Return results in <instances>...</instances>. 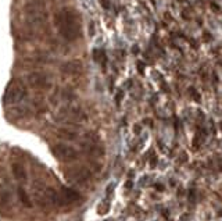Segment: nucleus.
<instances>
[{
    "label": "nucleus",
    "mask_w": 222,
    "mask_h": 221,
    "mask_svg": "<svg viewBox=\"0 0 222 221\" xmlns=\"http://www.w3.org/2000/svg\"><path fill=\"white\" fill-rule=\"evenodd\" d=\"M54 24L59 28L60 35L65 41L72 42L81 36V21L72 9L64 7L59 10L54 14Z\"/></svg>",
    "instance_id": "f257e3e1"
},
{
    "label": "nucleus",
    "mask_w": 222,
    "mask_h": 221,
    "mask_svg": "<svg viewBox=\"0 0 222 221\" xmlns=\"http://www.w3.org/2000/svg\"><path fill=\"white\" fill-rule=\"evenodd\" d=\"M27 24L31 27L36 28L45 24L47 20V11H46V4L43 0H31L28 1L24 7Z\"/></svg>",
    "instance_id": "f03ea898"
},
{
    "label": "nucleus",
    "mask_w": 222,
    "mask_h": 221,
    "mask_svg": "<svg viewBox=\"0 0 222 221\" xmlns=\"http://www.w3.org/2000/svg\"><path fill=\"white\" fill-rule=\"evenodd\" d=\"M27 97H28L27 85H25L22 81L15 79V81H13V82L7 86V89H6L4 103L7 106H15V104L22 103Z\"/></svg>",
    "instance_id": "7ed1b4c3"
},
{
    "label": "nucleus",
    "mask_w": 222,
    "mask_h": 221,
    "mask_svg": "<svg viewBox=\"0 0 222 221\" xmlns=\"http://www.w3.org/2000/svg\"><path fill=\"white\" fill-rule=\"evenodd\" d=\"M82 152L86 156L101 157L104 154V146L97 135L93 132H87L83 135L82 139Z\"/></svg>",
    "instance_id": "20e7f679"
},
{
    "label": "nucleus",
    "mask_w": 222,
    "mask_h": 221,
    "mask_svg": "<svg viewBox=\"0 0 222 221\" xmlns=\"http://www.w3.org/2000/svg\"><path fill=\"white\" fill-rule=\"evenodd\" d=\"M51 152L54 154V157L57 160L63 161V163H71V161L78 160V154L77 149H74L72 146L69 145H65V143H57L51 147Z\"/></svg>",
    "instance_id": "39448f33"
},
{
    "label": "nucleus",
    "mask_w": 222,
    "mask_h": 221,
    "mask_svg": "<svg viewBox=\"0 0 222 221\" xmlns=\"http://www.w3.org/2000/svg\"><path fill=\"white\" fill-rule=\"evenodd\" d=\"M92 175H93V172L87 167H72V168H68L65 171V178L78 185L86 184L92 178Z\"/></svg>",
    "instance_id": "423d86ee"
},
{
    "label": "nucleus",
    "mask_w": 222,
    "mask_h": 221,
    "mask_svg": "<svg viewBox=\"0 0 222 221\" xmlns=\"http://www.w3.org/2000/svg\"><path fill=\"white\" fill-rule=\"evenodd\" d=\"M28 83H29V86L35 88V89H42V91H49L53 85L50 75L47 72H43V71H35V72L29 74Z\"/></svg>",
    "instance_id": "0eeeda50"
},
{
    "label": "nucleus",
    "mask_w": 222,
    "mask_h": 221,
    "mask_svg": "<svg viewBox=\"0 0 222 221\" xmlns=\"http://www.w3.org/2000/svg\"><path fill=\"white\" fill-rule=\"evenodd\" d=\"M61 72L65 75H79L83 71V63L81 60H69L61 65Z\"/></svg>",
    "instance_id": "6e6552de"
},
{
    "label": "nucleus",
    "mask_w": 222,
    "mask_h": 221,
    "mask_svg": "<svg viewBox=\"0 0 222 221\" xmlns=\"http://www.w3.org/2000/svg\"><path fill=\"white\" fill-rule=\"evenodd\" d=\"M60 193H61V198H63L65 204L74 203V202H77V200L81 199V193L77 192V191L72 189V188H63L61 191H60Z\"/></svg>",
    "instance_id": "1a4fd4ad"
},
{
    "label": "nucleus",
    "mask_w": 222,
    "mask_h": 221,
    "mask_svg": "<svg viewBox=\"0 0 222 221\" xmlns=\"http://www.w3.org/2000/svg\"><path fill=\"white\" fill-rule=\"evenodd\" d=\"M11 171H13L14 178L17 181H25L27 180V168L24 167V164L15 161L11 164Z\"/></svg>",
    "instance_id": "9d476101"
},
{
    "label": "nucleus",
    "mask_w": 222,
    "mask_h": 221,
    "mask_svg": "<svg viewBox=\"0 0 222 221\" xmlns=\"http://www.w3.org/2000/svg\"><path fill=\"white\" fill-rule=\"evenodd\" d=\"M56 135L61 139H65V141H75L78 139V132L72 128H59L56 131Z\"/></svg>",
    "instance_id": "9b49d317"
},
{
    "label": "nucleus",
    "mask_w": 222,
    "mask_h": 221,
    "mask_svg": "<svg viewBox=\"0 0 222 221\" xmlns=\"http://www.w3.org/2000/svg\"><path fill=\"white\" fill-rule=\"evenodd\" d=\"M17 195H18L20 202L22 203L25 207H32V206H33V203H32L31 198H29V195L27 193V191H25L24 188H21V186H20V188L17 189Z\"/></svg>",
    "instance_id": "f8f14e48"
},
{
    "label": "nucleus",
    "mask_w": 222,
    "mask_h": 221,
    "mask_svg": "<svg viewBox=\"0 0 222 221\" xmlns=\"http://www.w3.org/2000/svg\"><path fill=\"white\" fill-rule=\"evenodd\" d=\"M61 97H63L64 100L72 101L74 99H75V93H74L71 89H65V91H63V93H61Z\"/></svg>",
    "instance_id": "ddd939ff"
},
{
    "label": "nucleus",
    "mask_w": 222,
    "mask_h": 221,
    "mask_svg": "<svg viewBox=\"0 0 222 221\" xmlns=\"http://www.w3.org/2000/svg\"><path fill=\"white\" fill-rule=\"evenodd\" d=\"M211 7H214V9H215V11H219V7H218L217 4H211Z\"/></svg>",
    "instance_id": "4468645a"
}]
</instances>
